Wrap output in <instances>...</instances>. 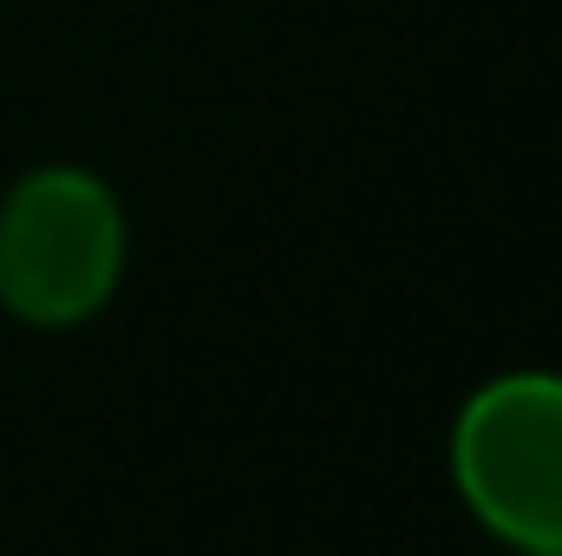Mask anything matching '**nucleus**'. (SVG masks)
I'll list each match as a JSON object with an SVG mask.
<instances>
[{
	"instance_id": "f257e3e1",
	"label": "nucleus",
	"mask_w": 562,
	"mask_h": 556,
	"mask_svg": "<svg viewBox=\"0 0 562 556\" xmlns=\"http://www.w3.org/2000/svg\"><path fill=\"white\" fill-rule=\"evenodd\" d=\"M132 256L125 203L79 164H40L0 197V308L26 327L92 321Z\"/></svg>"
},
{
	"instance_id": "f03ea898",
	"label": "nucleus",
	"mask_w": 562,
	"mask_h": 556,
	"mask_svg": "<svg viewBox=\"0 0 562 556\" xmlns=\"http://www.w3.org/2000/svg\"><path fill=\"white\" fill-rule=\"evenodd\" d=\"M451 485L510 551H562V374L484 380L451 419Z\"/></svg>"
},
{
	"instance_id": "7ed1b4c3",
	"label": "nucleus",
	"mask_w": 562,
	"mask_h": 556,
	"mask_svg": "<svg viewBox=\"0 0 562 556\" xmlns=\"http://www.w3.org/2000/svg\"><path fill=\"white\" fill-rule=\"evenodd\" d=\"M524 556H562V551H524Z\"/></svg>"
}]
</instances>
